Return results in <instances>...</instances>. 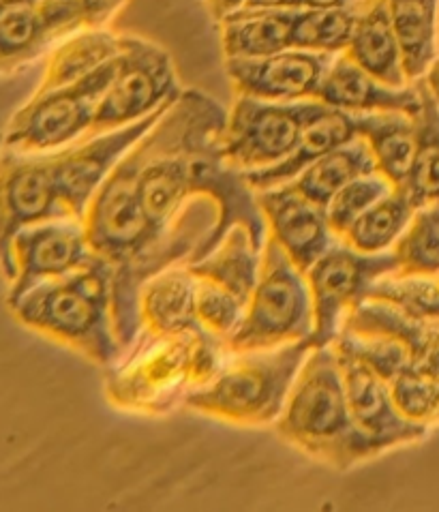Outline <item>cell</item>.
Listing matches in <instances>:
<instances>
[{
    "mask_svg": "<svg viewBox=\"0 0 439 512\" xmlns=\"http://www.w3.org/2000/svg\"><path fill=\"white\" fill-rule=\"evenodd\" d=\"M399 410L420 425H439V320L412 365L390 384Z\"/></svg>",
    "mask_w": 439,
    "mask_h": 512,
    "instance_id": "484cf974",
    "label": "cell"
},
{
    "mask_svg": "<svg viewBox=\"0 0 439 512\" xmlns=\"http://www.w3.org/2000/svg\"><path fill=\"white\" fill-rule=\"evenodd\" d=\"M356 26V5L332 9H296L292 48L341 54L350 45Z\"/></svg>",
    "mask_w": 439,
    "mask_h": 512,
    "instance_id": "1f68e13d",
    "label": "cell"
},
{
    "mask_svg": "<svg viewBox=\"0 0 439 512\" xmlns=\"http://www.w3.org/2000/svg\"><path fill=\"white\" fill-rule=\"evenodd\" d=\"M296 9L238 7L221 22L225 58H260L292 48Z\"/></svg>",
    "mask_w": 439,
    "mask_h": 512,
    "instance_id": "7402d4cb",
    "label": "cell"
},
{
    "mask_svg": "<svg viewBox=\"0 0 439 512\" xmlns=\"http://www.w3.org/2000/svg\"><path fill=\"white\" fill-rule=\"evenodd\" d=\"M397 268L399 264L392 249L382 253H360L339 238L307 270L315 313V330L307 341L309 348L335 343L347 313L367 298L377 279Z\"/></svg>",
    "mask_w": 439,
    "mask_h": 512,
    "instance_id": "8fae6325",
    "label": "cell"
},
{
    "mask_svg": "<svg viewBox=\"0 0 439 512\" xmlns=\"http://www.w3.org/2000/svg\"><path fill=\"white\" fill-rule=\"evenodd\" d=\"M120 52V37L103 28H82L60 43L50 56L39 90H54L86 78Z\"/></svg>",
    "mask_w": 439,
    "mask_h": 512,
    "instance_id": "f1b7e54d",
    "label": "cell"
},
{
    "mask_svg": "<svg viewBox=\"0 0 439 512\" xmlns=\"http://www.w3.org/2000/svg\"><path fill=\"white\" fill-rule=\"evenodd\" d=\"M356 138V116L352 112L332 108V105H326L322 101V108L317 110V114L305 125V131H302L294 153L281 163L270 165V168L245 172V178L255 191L292 183V180L298 178L302 170H307L313 161Z\"/></svg>",
    "mask_w": 439,
    "mask_h": 512,
    "instance_id": "ffe728a7",
    "label": "cell"
},
{
    "mask_svg": "<svg viewBox=\"0 0 439 512\" xmlns=\"http://www.w3.org/2000/svg\"><path fill=\"white\" fill-rule=\"evenodd\" d=\"M414 213L416 204L410 195L405 193V189L395 187L380 202H375L367 213H362L341 240L360 253L390 251L410 225Z\"/></svg>",
    "mask_w": 439,
    "mask_h": 512,
    "instance_id": "4dcf8cb0",
    "label": "cell"
},
{
    "mask_svg": "<svg viewBox=\"0 0 439 512\" xmlns=\"http://www.w3.org/2000/svg\"><path fill=\"white\" fill-rule=\"evenodd\" d=\"M437 279H439V277H437Z\"/></svg>",
    "mask_w": 439,
    "mask_h": 512,
    "instance_id": "7bdbcfd3",
    "label": "cell"
},
{
    "mask_svg": "<svg viewBox=\"0 0 439 512\" xmlns=\"http://www.w3.org/2000/svg\"><path fill=\"white\" fill-rule=\"evenodd\" d=\"M114 266L95 255L73 273L43 281L9 303L24 326L110 367L123 352L114 328Z\"/></svg>",
    "mask_w": 439,
    "mask_h": 512,
    "instance_id": "277c9868",
    "label": "cell"
},
{
    "mask_svg": "<svg viewBox=\"0 0 439 512\" xmlns=\"http://www.w3.org/2000/svg\"><path fill=\"white\" fill-rule=\"evenodd\" d=\"M290 5H292V0H245V5L242 7H247V9H285Z\"/></svg>",
    "mask_w": 439,
    "mask_h": 512,
    "instance_id": "ab89813d",
    "label": "cell"
},
{
    "mask_svg": "<svg viewBox=\"0 0 439 512\" xmlns=\"http://www.w3.org/2000/svg\"><path fill=\"white\" fill-rule=\"evenodd\" d=\"M392 253L399 273L439 277V204L416 208Z\"/></svg>",
    "mask_w": 439,
    "mask_h": 512,
    "instance_id": "d6a6232c",
    "label": "cell"
},
{
    "mask_svg": "<svg viewBox=\"0 0 439 512\" xmlns=\"http://www.w3.org/2000/svg\"><path fill=\"white\" fill-rule=\"evenodd\" d=\"M343 54L388 86H410L388 0H360L354 33Z\"/></svg>",
    "mask_w": 439,
    "mask_h": 512,
    "instance_id": "44dd1931",
    "label": "cell"
},
{
    "mask_svg": "<svg viewBox=\"0 0 439 512\" xmlns=\"http://www.w3.org/2000/svg\"><path fill=\"white\" fill-rule=\"evenodd\" d=\"M422 80L427 82L429 90L435 95V99L439 101V54H437V58L433 60V65L429 67L427 75H425V78H422Z\"/></svg>",
    "mask_w": 439,
    "mask_h": 512,
    "instance_id": "60d3db41",
    "label": "cell"
},
{
    "mask_svg": "<svg viewBox=\"0 0 439 512\" xmlns=\"http://www.w3.org/2000/svg\"><path fill=\"white\" fill-rule=\"evenodd\" d=\"M58 41L41 13V0H5L0 5V75L37 58Z\"/></svg>",
    "mask_w": 439,
    "mask_h": 512,
    "instance_id": "83f0119b",
    "label": "cell"
},
{
    "mask_svg": "<svg viewBox=\"0 0 439 512\" xmlns=\"http://www.w3.org/2000/svg\"><path fill=\"white\" fill-rule=\"evenodd\" d=\"M86 18V28H103L123 9L127 0H80Z\"/></svg>",
    "mask_w": 439,
    "mask_h": 512,
    "instance_id": "8d00e7d4",
    "label": "cell"
},
{
    "mask_svg": "<svg viewBox=\"0 0 439 512\" xmlns=\"http://www.w3.org/2000/svg\"><path fill=\"white\" fill-rule=\"evenodd\" d=\"M367 298H380L416 320H439V279L399 270L377 279Z\"/></svg>",
    "mask_w": 439,
    "mask_h": 512,
    "instance_id": "836d02e7",
    "label": "cell"
},
{
    "mask_svg": "<svg viewBox=\"0 0 439 512\" xmlns=\"http://www.w3.org/2000/svg\"><path fill=\"white\" fill-rule=\"evenodd\" d=\"M142 330L153 335H210L198 318V277L189 266L165 268L140 294Z\"/></svg>",
    "mask_w": 439,
    "mask_h": 512,
    "instance_id": "d6986e66",
    "label": "cell"
},
{
    "mask_svg": "<svg viewBox=\"0 0 439 512\" xmlns=\"http://www.w3.org/2000/svg\"><path fill=\"white\" fill-rule=\"evenodd\" d=\"M373 172L380 170H377V161L371 153V148L365 140L356 138L313 161L307 170H302L298 178L292 180V185L302 195H307L309 200L326 208L328 202L335 198L347 183H352L358 176Z\"/></svg>",
    "mask_w": 439,
    "mask_h": 512,
    "instance_id": "4316f807",
    "label": "cell"
},
{
    "mask_svg": "<svg viewBox=\"0 0 439 512\" xmlns=\"http://www.w3.org/2000/svg\"><path fill=\"white\" fill-rule=\"evenodd\" d=\"M392 189H395V185L380 172L354 178L326 206L330 228L341 238L362 213H367L375 202H380Z\"/></svg>",
    "mask_w": 439,
    "mask_h": 512,
    "instance_id": "e575fe53",
    "label": "cell"
},
{
    "mask_svg": "<svg viewBox=\"0 0 439 512\" xmlns=\"http://www.w3.org/2000/svg\"><path fill=\"white\" fill-rule=\"evenodd\" d=\"M174 101L163 103L153 114L135 120L131 125L86 135L84 142H73L52 153L60 200L69 208L73 219L82 221L90 200L103 185V180L112 174L129 150L159 123V118L170 110Z\"/></svg>",
    "mask_w": 439,
    "mask_h": 512,
    "instance_id": "4fadbf2b",
    "label": "cell"
},
{
    "mask_svg": "<svg viewBox=\"0 0 439 512\" xmlns=\"http://www.w3.org/2000/svg\"><path fill=\"white\" fill-rule=\"evenodd\" d=\"M245 311L247 307L232 292L213 281L198 279V318L210 335L221 341L230 339L245 318Z\"/></svg>",
    "mask_w": 439,
    "mask_h": 512,
    "instance_id": "d590c367",
    "label": "cell"
},
{
    "mask_svg": "<svg viewBox=\"0 0 439 512\" xmlns=\"http://www.w3.org/2000/svg\"><path fill=\"white\" fill-rule=\"evenodd\" d=\"M418 88L422 110L416 116V150L410 174L401 187L416 208L439 204V101L422 78Z\"/></svg>",
    "mask_w": 439,
    "mask_h": 512,
    "instance_id": "f546056e",
    "label": "cell"
},
{
    "mask_svg": "<svg viewBox=\"0 0 439 512\" xmlns=\"http://www.w3.org/2000/svg\"><path fill=\"white\" fill-rule=\"evenodd\" d=\"M129 363L114 369L105 382V395L120 410L161 416L178 399H185L198 386L195 356L200 343L213 335H153Z\"/></svg>",
    "mask_w": 439,
    "mask_h": 512,
    "instance_id": "52a82bcc",
    "label": "cell"
},
{
    "mask_svg": "<svg viewBox=\"0 0 439 512\" xmlns=\"http://www.w3.org/2000/svg\"><path fill=\"white\" fill-rule=\"evenodd\" d=\"M335 56L287 48L260 58H225V71L238 95L266 101H302L317 97Z\"/></svg>",
    "mask_w": 439,
    "mask_h": 512,
    "instance_id": "2e32d148",
    "label": "cell"
},
{
    "mask_svg": "<svg viewBox=\"0 0 439 512\" xmlns=\"http://www.w3.org/2000/svg\"><path fill=\"white\" fill-rule=\"evenodd\" d=\"M354 116L358 138L369 144L377 170L395 187H403L416 150V116L403 112H365Z\"/></svg>",
    "mask_w": 439,
    "mask_h": 512,
    "instance_id": "cb8c5ba5",
    "label": "cell"
},
{
    "mask_svg": "<svg viewBox=\"0 0 439 512\" xmlns=\"http://www.w3.org/2000/svg\"><path fill=\"white\" fill-rule=\"evenodd\" d=\"M262 251L253 243L245 225H232L213 251L187 266L195 277L221 285L247 307L260 279Z\"/></svg>",
    "mask_w": 439,
    "mask_h": 512,
    "instance_id": "603a6c76",
    "label": "cell"
},
{
    "mask_svg": "<svg viewBox=\"0 0 439 512\" xmlns=\"http://www.w3.org/2000/svg\"><path fill=\"white\" fill-rule=\"evenodd\" d=\"M309 352L307 341L236 352L213 380L191 390L185 405L240 427L277 423Z\"/></svg>",
    "mask_w": 439,
    "mask_h": 512,
    "instance_id": "5b68a950",
    "label": "cell"
},
{
    "mask_svg": "<svg viewBox=\"0 0 439 512\" xmlns=\"http://www.w3.org/2000/svg\"><path fill=\"white\" fill-rule=\"evenodd\" d=\"M275 425L287 444L339 472L382 455L350 412L335 345L311 348Z\"/></svg>",
    "mask_w": 439,
    "mask_h": 512,
    "instance_id": "3957f363",
    "label": "cell"
},
{
    "mask_svg": "<svg viewBox=\"0 0 439 512\" xmlns=\"http://www.w3.org/2000/svg\"><path fill=\"white\" fill-rule=\"evenodd\" d=\"M118 56L86 78L54 90H37L11 118L5 144L18 153H52L90 133L105 90L112 84Z\"/></svg>",
    "mask_w": 439,
    "mask_h": 512,
    "instance_id": "ba28073f",
    "label": "cell"
},
{
    "mask_svg": "<svg viewBox=\"0 0 439 512\" xmlns=\"http://www.w3.org/2000/svg\"><path fill=\"white\" fill-rule=\"evenodd\" d=\"M315 99L352 114L403 112L418 116L422 110L418 86H388L343 52L332 58Z\"/></svg>",
    "mask_w": 439,
    "mask_h": 512,
    "instance_id": "ac0fdd59",
    "label": "cell"
},
{
    "mask_svg": "<svg viewBox=\"0 0 439 512\" xmlns=\"http://www.w3.org/2000/svg\"><path fill=\"white\" fill-rule=\"evenodd\" d=\"M5 3V0H0V5H3Z\"/></svg>",
    "mask_w": 439,
    "mask_h": 512,
    "instance_id": "b9f144b4",
    "label": "cell"
},
{
    "mask_svg": "<svg viewBox=\"0 0 439 512\" xmlns=\"http://www.w3.org/2000/svg\"><path fill=\"white\" fill-rule=\"evenodd\" d=\"M140 165L138 142L103 180L82 217L90 249L114 266V328L123 348H131L142 330L144 283L180 260L191 262L217 228V219H204L176 232H163L142 206Z\"/></svg>",
    "mask_w": 439,
    "mask_h": 512,
    "instance_id": "7a4b0ae2",
    "label": "cell"
},
{
    "mask_svg": "<svg viewBox=\"0 0 439 512\" xmlns=\"http://www.w3.org/2000/svg\"><path fill=\"white\" fill-rule=\"evenodd\" d=\"M354 5L352 0H292V9H332Z\"/></svg>",
    "mask_w": 439,
    "mask_h": 512,
    "instance_id": "74e56055",
    "label": "cell"
},
{
    "mask_svg": "<svg viewBox=\"0 0 439 512\" xmlns=\"http://www.w3.org/2000/svg\"><path fill=\"white\" fill-rule=\"evenodd\" d=\"M315 330L313 296L307 273L279 243L266 238L260 279L236 333L225 341L230 354L268 350L283 343L309 341Z\"/></svg>",
    "mask_w": 439,
    "mask_h": 512,
    "instance_id": "8992f818",
    "label": "cell"
},
{
    "mask_svg": "<svg viewBox=\"0 0 439 512\" xmlns=\"http://www.w3.org/2000/svg\"><path fill=\"white\" fill-rule=\"evenodd\" d=\"M95 258L80 219H52L22 230L13 240L15 279L9 303L35 285L65 277Z\"/></svg>",
    "mask_w": 439,
    "mask_h": 512,
    "instance_id": "9a60e30c",
    "label": "cell"
},
{
    "mask_svg": "<svg viewBox=\"0 0 439 512\" xmlns=\"http://www.w3.org/2000/svg\"><path fill=\"white\" fill-rule=\"evenodd\" d=\"M255 193L266 219L268 238L281 245L302 273H307L339 240L330 228L326 208L302 195L292 183Z\"/></svg>",
    "mask_w": 439,
    "mask_h": 512,
    "instance_id": "e0dca14e",
    "label": "cell"
},
{
    "mask_svg": "<svg viewBox=\"0 0 439 512\" xmlns=\"http://www.w3.org/2000/svg\"><path fill=\"white\" fill-rule=\"evenodd\" d=\"M320 99L266 101L240 95L227 118L223 153L242 172L277 165L294 153Z\"/></svg>",
    "mask_w": 439,
    "mask_h": 512,
    "instance_id": "9c48e42d",
    "label": "cell"
},
{
    "mask_svg": "<svg viewBox=\"0 0 439 512\" xmlns=\"http://www.w3.org/2000/svg\"><path fill=\"white\" fill-rule=\"evenodd\" d=\"M242 5H245V0H208V7L217 20H223L227 13L236 11Z\"/></svg>",
    "mask_w": 439,
    "mask_h": 512,
    "instance_id": "f35d334b",
    "label": "cell"
},
{
    "mask_svg": "<svg viewBox=\"0 0 439 512\" xmlns=\"http://www.w3.org/2000/svg\"><path fill=\"white\" fill-rule=\"evenodd\" d=\"M223 105L198 88L183 90L159 123L140 140V200L148 219L163 232L217 219V228L195 260L213 251L232 225H245L264 249L266 219L245 172L227 161Z\"/></svg>",
    "mask_w": 439,
    "mask_h": 512,
    "instance_id": "6da1fadb",
    "label": "cell"
},
{
    "mask_svg": "<svg viewBox=\"0 0 439 512\" xmlns=\"http://www.w3.org/2000/svg\"><path fill=\"white\" fill-rule=\"evenodd\" d=\"M52 219H73L60 200L54 157L13 153L0 157V270L15 279L13 240L22 230Z\"/></svg>",
    "mask_w": 439,
    "mask_h": 512,
    "instance_id": "7c38bea8",
    "label": "cell"
},
{
    "mask_svg": "<svg viewBox=\"0 0 439 512\" xmlns=\"http://www.w3.org/2000/svg\"><path fill=\"white\" fill-rule=\"evenodd\" d=\"M410 82L425 78L439 50V0H388Z\"/></svg>",
    "mask_w": 439,
    "mask_h": 512,
    "instance_id": "d4e9b609",
    "label": "cell"
},
{
    "mask_svg": "<svg viewBox=\"0 0 439 512\" xmlns=\"http://www.w3.org/2000/svg\"><path fill=\"white\" fill-rule=\"evenodd\" d=\"M180 93L183 88L168 52L140 37H120L116 75L101 97L88 135L131 125Z\"/></svg>",
    "mask_w": 439,
    "mask_h": 512,
    "instance_id": "30bf717a",
    "label": "cell"
},
{
    "mask_svg": "<svg viewBox=\"0 0 439 512\" xmlns=\"http://www.w3.org/2000/svg\"><path fill=\"white\" fill-rule=\"evenodd\" d=\"M335 350L339 354L350 412L356 425L382 455L388 450L418 444L427 438L431 427L414 423L399 410L395 395H392V386L380 373L354 352L339 348V345H335Z\"/></svg>",
    "mask_w": 439,
    "mask_h": 512,
    "instance_id": "5bb4252c",
    "label": "cell"
}]
</instances>
